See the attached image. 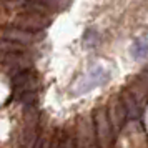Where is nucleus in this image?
Returning a JSON list of instances; mask_svg holds the SVG:
<instances>
[{"instance_id":"3","label":"nucleus","mask_w":148,"mask_h":148,"mask_svg":"<svg viewBox=\"0 0 148 148\" xmlns=\"http://www.w3.org/2000/svg\"><path fill=\"white\" fill-rule=\"evenodd\" d=\"M145 52H148V45L145 43V42H141V48H140L138 42H136V45H135V57H136V58H140V57L145 55Z\"/></svg>"},{"instance_id":"1","label":"nucleus","mask_w":148,"mask_h":148,"mask_svg":"<svg viewBox=\"0 0 148 148\" xmlns=\"http://www.w3.org/2000/svg\"><path fill=\"white\" fill-rule=\"evenodd\" d=\"M105 110H107V116H108V121H110V127H112V132H113L115 138H116L128 127V123L132 121L130 116H128L127 108L123 105L120 93L108 100V103L105 105Z\"/></svg>"},{"instance_id":"2","label":"nucleus","mask_w":148,"mask_h":148,"mask_svg":"<svg viewBox=\"0 0 148 148\" xmlns=\"http://www.w3.org/2000/svg\"><path fill=\"white\" fill-rule=\"evenodd\" d=\"M107 78H108V73L103 70V68H100V67L95 68L93 72L87 73L80 82H78V85H77V92H88V90H92V88L101 85Z\"/></svg>"}]
</instances>
